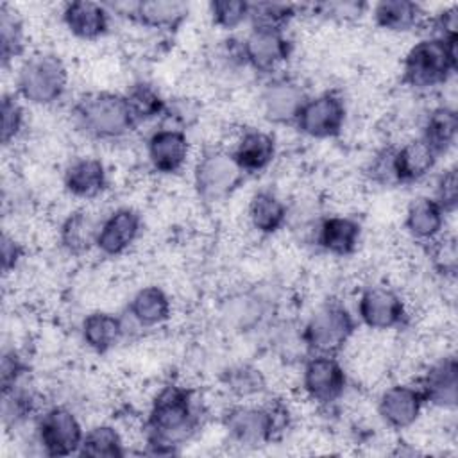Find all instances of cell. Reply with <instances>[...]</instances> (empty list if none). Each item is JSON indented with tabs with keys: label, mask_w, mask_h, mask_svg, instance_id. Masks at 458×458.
<instances>
[{
	"label": "cell",
	"mask_w": 458,
	"mask_h": 458,
	"mask_svg": "<svg viewBox=\"0 0 458 458\" xmlns=\"http://www.w3.org/2000/svg\"><path fill=\"white\" fill-rule=\"evenodd\" d=\"M354 329L356 320L351 311L338 301H327L310 315L301 329V338L311 354L336 356L351 340Z\"/></svg>",
	"instance_id": "cell-6"
},
{
	"label": "cell",
	"mask_w": 458,
	"mask_h": 458,
	"mask_svg": "<svg viewBox=\"0 0 458 458\" xmlns=\"http://www.w3.org/2000/svg\"><path fill=\"white\" fill-rule=\"evenodd\" d=\"M372 16L377 27L404 34L417 29L424 20V11L410 0H381L372 7Z\"/></svg>",
	"instance_id": "cell-26"
},
{
	"label": "cell",
	"mask_w": 458,
	"mask_h": 458,
	"mask_svg": "<svg viewBox=\"0 0 458 458\" xmlns=\"http://www.w3.org/2000/svg\"><path fill=\"white\" fill-rule=\"evenodd\" d=\"M129 313L138 326L156 327L170 318L172 304L163 288L150 284L140 288L132 295L129 302Z\"/></svg>",
	"instance_id": "cell-27"
},
{
	"label": "cell",
	"mask_w": 458,
	"mask_h": 458,
	"mask_svg": "<svg viewBox=\"0 0 458 458\" xmlns=\"http://www.w3.org/2000/svg\"><path fill=\"white\" fill-rule=\"evenodd\" d=\"M61 18L70 34L84 41L98 39L109 29L107 7L91 0H75L64 4Z\"/></svg>",
	"instance_id": "cell-18"
},
{
	"label": "cell",
	"mask_w": 458,
	"mask_h": 458,
	"mask_svg": "<svg viewBox=\"0 0 458 458\" xmlns=\"http://www.w3.org/2000/svg\"><path fill=\"white\" fill-rule=\"evenodd\" d=\"M222 386L227 390V394L238 397V399H249L254 395H259L267 388L265 376L259 369L238 363L222 372Z\"/></svg>",
	"instance_id": "cell-32"
},
{
	"label": "cell",
	"mask_w": 458,
	"mask_h": 458,
	"mask_svg": "<svg viewBox=\"0 0 458 458\" xmlns=\"http://www.w3.org/2000/svg\"><path fill=\"white\" fill-rule=\"evenodd\" d=\"M306 98L308 97L299 82L288 77H276L268 81L259 95L261 111L272 123H295Z\"/></svg>",
	"instance_id": "cell-14"
},
{
	"label": "cell",
	"mask_w": 458,
	"mask_h": 458,
	"mask_svg": "<svg viewBox=\"0 0 458 458\" xmlns=\"http://www.w3.org/2000/svg\"><path fill=\"white\" fill-rule=\"evenodd\" d=\"M79 454L91 458H122L125 454V445L114 426L98 424L84 431Z\"/></svg>",
	"instance_id": "cell-31"
},
{
	"label": "cell",
	"mask_w": 458,
	"mask_h": 458,
	"mask_svg": "<svg viewBox=\"0 0 458 458\" xmlns=\"http://www.w3.org/2000/svg\"><path fill=\"white\" fill-rule=\"evenodd\" d=\"M140 233V213L132 208H118L102 220L95 249L106 256H120L136 242Z\"/></svg>",
	"instance_id": "cell-16"
},
{
	"label": "cell",
	"mask_w": 458,
	"mask_h": 458,
	"mask_svg": "<svg viewBox=\"0 0 458 458\" xmlns=\"http://www.w3.org/2000/svg\"><path fill=\"white\" fill-rule=\"evenodd\" d=\"M313 14L327 18V20H354L363 14L367 9V4L361 2H318L310 5Z\"/></svg>",
	"instance_id": "cell-40"
},
{
	"label": "cell",
	"mask_w": 458,
	"mask_h": 458,
	"mask_svg": "<svg viewBox=\"0 0 458 458\" xmlns=\"http://www.w3.org/2000/svg\"><path fill=\"white\" fill-rule=\"evenodd\" d=\"M231 154L243 174L263 172L276 157V138L261 129L243 131Z\"/></svg>",
	"instance_id": "cell-21"
},
{
	"label": "cell",
	"mask_w": 458,
	"mask_h": 458,
	"mask_svg": "<svg viewBox=\"0 0 458 458\" xmlns=\"http://www.w3.org/2000/svg\"><path fill=\"white\" fill-rule=\"evenodd\" d=\"M131 18L138 23L159 29V30H174L177 29L188 16V5L177 0H147L136 2L131 5Z\"/></svg>",
	"instance_id": "cell-25"
},
{
	"label": "cell",
	"mask_w": 458,
	"mask_h": 458,
	"mask_svg": "<svg viewBox=\"0 0 458 458\" xmlns=\"http://www.w3.org/2000/svg\"><path fill=\"white\" fill-rule=\"evenodd\" d=\"M66 86L68 70L55 54L29 55L16 73V93L29 104L50 106L64 95Z\"/></svg>",
	"instance_id": "cell-5"
},
{
	"label": "cell",
	"mask_w": 458,
	"mask_h": 458,
	"mask_svg": "<svg viewBox=\"0 0 458 458\" xmlns=\"http://www.w3.org/2000/svg\"><path fill=\"white\" fill-rule=\"evenodd\" d=\"M347 386V376L333 354H311L302 367V390L320 406L336 403Z\"/></svg>",
	"instance_id": "cell-9"
},
{
	"label": "cell",
	"mask_w": 458,
	"mask_h": 458,
	"mask_svg": "<svg viewBox=\"0 0 458 458\" xmlns=\"http://www.w3.org/2000/svg\"><path fill=\"white\" fill-rule=\"evenodd\" d=\"M243 175L231 150L208 148L195 163L193 184L202 200L218 202L227 199L242 184Z\"/></svg>",
	"instance_id": "cell-7"
},
{
	"label": "cell",
	"mask_w": 458,
	"mask_h": 458,
	"mask_svg": "<svg viewBox=\"0 0 458 458\" xmlns=\"http://www.w3.org/2000/svg\"><path fill=\"white\" fill-rule=\"evenodd\" d=\"M288 410L279 403L268 406L233 404L222 417V426L234 444L258 447L276 440L288 426Z\"/></svg>",
	"instance_id": "cell-4"
},
{
	"label": "cell",
	"mask_w": 458,
	"mask_h": 458,
	"mask_svg": "<svg viewBox=\"0 0 458 458\" xmlns=\"http://www.w3.org/2000/svg\"><path fill=\"white\" fill-rule=\"evenodd\" d=\"M433 243V263L438 268V272L445 276H454L458 267V250H456V240L449 236H438Z\"/></svg>",
	"instance_id": "cell-41"
},
{
	"label": "cell",
	"mask_w": 458,
	"mask_h": 458,
	"mask_svg": "<svg viewBox=\"0 0 458 458\" xmlns=\"http://www.w3.org/2000/svg\"><path fill=\"white\" fill-rule=\"evenodd\" d=\"M435 27L438 38L444 39H458V7L451 5L449 9H444L435 18Z\"/></svg>",
	"instance_id": "cell-45"
},
{
	"label": "cell",
	"mask_w": 458,
	"mask_h": 458,
	"mask_svg": "<svg viewBox=\"0 0 458 458\" xmlns=\"http://www.w3.org/2000/svg\"><path fill=\"white\" fill-rule=\"evenodd\" d=\"M297 7L284 2H249V21L252 29L284 30Z\"/></svg>",
	"instance_id": "cell-35"
},
{
	"label": "cell",
	"mask_w": 458,
	"mask_h": 458,
	"mask_svg": "<svg viewBox=\"0 0 458 458\" xmlns=\"http://www.w3.org/2000/svg\"><path fill=\"white\" fill-rule=\"evenodd\" d=\"M25 372V365L21 361V358L14 352H4L2 356V367H0V383H2V390H7L11 386H14L16 383H20L21 376Z\"/></svg>",
	"instance_id": "cell-43"
},
{
	"label": "cell",
	"mask_w": 458,
	"mask_h": 458,
	"mask_svg": "<svg viewBox=\"0 0 458 458\" xmlns=\"http://www.w3.org/2000/svg\"><path fill=\"white\" fill-rule=\"evenodd\" d=\"M243 52L245 61L252 70L272 73L290 57L292 45L284 36V30L252 29L243 38Z\"/></svg>",
	"instance_id": "cell-13"
},
{
	"label": "cell",
	"mask_w": 458,
	"mask_h": 458,
	"mask_svg": "<svg viewBox=\"0 0 458 458\" xmlns=\"http://www.w3.org/2000/svg\"><path fill=\"white\" fill-rule=\"evenodd\" d=\"M456 134H458V114H456V111L449 106H438L428 114L420 138L440 157L442 154H445L454 145Z\"/></svg>",
	"instance_id": "cell-30"
},
{
	"label": "cell",
	"mask_w": 458,
	"mask_h": 458,
	"mask_svg": "<svg viewBox=\"0 0 458 458\" xmlns=\"http://www.w3.org/2000/svg\"><path fill=\"white\" fill-rule=\"evenodd\" d=\"M147 157L159 174H177L190 157V140L181 127L156 129L147 140Z\"/></svg>",
	"instance_id": "cell-12"
},
{
	"label": "cell",
	"mask_w": 458,
	"mask_h": 458,
	"mask_svg": "<svg viewBox=\"0 0 458 458\" xmlns=\"http://www.w3.org/2000/svg\"><path fill=\"white\" fill-rule=\"evenodd\" d=\"M361 238L358 220L344 215L326 216L315 229V242L320 249L333 256H349L356 250Z\"/></svg>",
	"instance_id": "cell-20"
},
{
	"label": "cell",
	"mask_w": 458,
	"mask_h": 458,
	"mask_svg": "<svg viewBox=\"0 0 458 458\" xmlns=\"http://www.w3.org/2000/svg\"><path fill=\"white\" fill-rule=\"evenodd\" d=\"M23 245L11 234L4 233L0 240V261H2V270L4 274H9L18 267V263L23 258Z\"/></svg>",
	"instance_id": "cell-44"
},
{
	"label": "cell",
	"mask_w": 458,
	"mask_h": 458,
	"mask_svg": "<svg viewBox=\"0 0 458 458\" xmlns=\"http://www.w3.org/2000/svg\"><path fill=\"white\" fill-rule=\"evenodd\" d=\"M25 52V30L18 14L5 4L0 7V61L7 68Z\"/></svg>",
	"instance_id": "cell-33"
},
{
	"label": "cell",
	"mask_w": 458,
	"mask_h": 458,
	"mask_svg": "<svg viewBox=\"0 0 458 458\" xmlns=\"http://www.w3.org/2000/svg\"><path fill=\"white\" fill-rule=\"evenodd\" d=\"M424 404V397L417 386L392 385L379 395L377 411L390 428L408 429L419 420Z\"/></svg>",
	"instance_id": "cell-15"
},
{
	"label": "cell",
	"mask_w": 458,
	"mask_h": 458,
	"mask_svg": "<svg viewBox=\"0 0 458 458\" xmlns=\"http://www.w3.org/2000/svg\"><path fill=\"white\" fill-rule=\"evenodd\" d=\"M200 422V410L193 390L170 383L154 397L145 422L147 442L156 454H172L188 440Z\"/></svg>",
	"instance_id": "cell-1"
},
{
	"label": "cell",
	"mask_w": 458,
	"mask_h": 458,
	"mask_svg": "<svg viewBox=\"0 0 458 458\" xmlns=\"http://www.w3.org/2000/svg\"><path fill=\"white\" fill-rule=\"evenodd\" d=\"M345 123V104L335 93H320L306 98L301 107L295 125L297 129L315 140L335 138L342 132Z\"/></svg>",
	"instance_id": "cell-10"
},
{
	"label": "cell",
	"mask_w": 458,
	"mask_h": 458,
	"mask_svg": "<svg viewBox=\"0 0 458 458\" xmlns=\"http://www.w3.org/2000/svg\"><path fill=\"white\" fill-rule=\"evenodd\" d=\"M356 311L361 324L376 331L394 329L406 318L403 297L386 284L367 286L358 297Z\"/></svg>",
	"instance_id": "cell-11"
},
{
	"label": "cell",
	"mask_w": 458,
	"mask_h": 458,
	"mask_svg": "<svg viewBox=\"0 0 458 458\" xmlns=\"http://www.w3.org/2000/svg\"><path fill=\"white\" fill-rule=\"evenodd\" d=\"M209 14L216 27L234 30L249 21V2L245 0H215L209 4Z\"/></svg>",
	"instance_id": "cell-37"
},
{
	"label": "cell",
	"mask_w": 458,
	"mask_h": 458,
	"mask_svg": "<svg viewBox=\"0 0 458 458\" xmlns=\"http://www.w3.org/2000/svg\"><path fill=\"white\" fill-rule=\"evenodd\" d=\"M426 404L437 408H454L458 399V363L456 358L444 356L433 361L417 386Z\"/></svg>",
	"instance_id": "cell-17"
},
{
	"label": "cell",
	"mask_w": 458,
	"mask_h": 458,
	"mask_svg": "<svg viewBox=\"0 0 458 458\" xmlns=\"http://www.w3.org/2000/svg\"><path fill=\"white\" fill-rule=\"evenodd\" d=\"M72 120L84 136L102 141L120 140L138 125L125 95L111 91H93L77 98Z\"/></svg>",
	"instance_id": "cell-2"
},
{
	"label": "cell",
	"mask_w": 458,
	"mask_h": 458,
	"mask_svg": "<svg viewBox=\"0 0 458 458\" xmlns=\"http://www.w3.org/2000/svg\"><path fill=\"white\" fill-rule=\"evenodd\" d=\"M433 199L444 209V213H453L458 206V175L456 168H447L437 181Z\"/></svg>",
	"instance_id": "cell-42"
},
{
	"label": "cell",
	"mask_w": 458,
	"mask_h": 458,
	"mask_svg": "<svg viewBox=\"0 0 458 458\" xmlns=\"http://www.w3.org/2000/svg\"><path fill=\"white\" fill-rule=\"evenodd\" d=\"M102 220L88 211L77 209L70 213L59 227V243L70 256H82L97 247V236Z\"/></svg>",
	"instance_id": "cell-22"
},
{
	"label": "cell",
	"mask_w": 458,
	"mask_h": 458,
	"mask_svg": "<svg viewBox=\"0 0 458 458\" xmlns=\"http://www.w3.org/2000/svg\"><path fill=\"white\" fill-rule=\"evenodd\" d=\"M367 174L370 177L372 182L379 184V186H397L399 179H397V170H395V147H383L379 148L369 166H367Z\"/></svg>",
	"instance_id": "cell-39"
},
{
	"label": "cell",
	"mask_w": 458,
	"mask_h": 458,
	"mask_svg": "<svg viewBox=\"0 0 458 458\" xmlns=\"http://www.w3.org/2000/svg\"><path fill=\"white\" fill-rule=\"evenodd\" d=\"M0 113H2L0 140L4 145H11L20 136L25 123V111L20 102V97L14 93H4Z\"/></svg>",
	"instance_id": "cell-38"
},
{
	"label": "cell",
	"mask_w": 458,
	"mask_h": 458,
	"mask_svg": "<svg viewBox=\"0 0 458 458\" xmlns=\"http://www.w3.org/2000/svg\"><path fill=\"white\" fill-rule=\"evenodd\" d=\"M63 184L72 197L95 199L107 186L106 165L93 156L75 157L63 174Z\"/></svg>",
	"instance_id": "cell-19"
},
{
	"label": "cell",
	"mask_w": 458,
	"mask_h": 458,
	"mask_svg": "<svg viewBox=\"0 0 458 458\" xmlns=\"http://www.w3.org/2000/svg\"><path fill=\"white\" fill-rule=\"evenodd\" d=\"M288 218V208L270 190H259L250 197L249 202V220L250 225L261 234L277 233Z\"/></svg>",
	"instance_id": "cell-29"
},
{
	"label": "cell",
	"mask_w": 458,
	"mask_h": 458,
	"mask_svg": "<svg viewBox=\"0 0 458 458\" xmlns=\"http://www.w3.org/2000/svg\"><path fill=\"white\" fill-rule=\"evenodd\" d=\"M125 100H127L131 113L138 123L154 120V118L165 114V111H166V102L161 97V93L147 82L132 84L129 88V91L125 93Z\"/></svg>",
	"instance_id": "cell-34"
},
{
	"label": "cell",
	"mask_w": 458,
	"mask_h": 458,
	"mask_svg": "<svg viewBox=\"0 0 458 458\" xmlns=\"http://www.w3.org/2000/svg\"><path fill=\"white\" fill-rule=\"evenodd\" d=\"M125 327L120 317L109 311L89 313L81 326V335L84 344L95 352L111 351L123 336Z\"/></svg>",
	"instance_id": "cell-28"
},
{
	"label": "cell",
	"mask_w": 458,
	"mask_h": 458,
	"mask_svg": "<svg viewBox=\"0 0 458 458\" xmlns=\"http://www.w3.org/2000/svg\"><path fill=\"white\" fill-rule=\"evenodd\" d=\"M445 213L433 197L413 199L404 215V227L411 238L431 243L442 234Z\"/></svg>",
	"instance_id": "cell-23"
},
{
	"label": "cell",
	"mask_w": 458,
	"mask_h": 458,
	"mask_svg": "<svg viewBox=\"0 0 458 458\" xmlns=\"http://www.w3.org/2000/svg\"><path fill=\"white\" fill-rule=\"evenodd\" d=\"M438 156L419 136L401 147H395V170L399 184H410L424 179L437 165Z\"/></svg>",
	"instance_id": "cell-24"
},
{
	"label": "cell",
	"mask_w": 458,
	"mask_h": 458,
	"mask_svg": "<svg viewBox=\"0 0 458 458\" xmlns=\"http://www.w3.org/2000/svg\"><path fill=\"white\" fill-rule=\"evenodd\" d=\"M36 437L45 454L70 456L79 454L84 429L70 408L52 406L39 415Z\"/></svg>",
	"instance_id": "cell-8"
},
{
	"label": "cell",
	"mask_w": 458,
	"mask_h": 458,
	"mask_svg": "<svg viewBox=\"0 0 458 458\" xmlns=\"http://www.w3.org/2000/svg\"><path fill=\"white\" fill-rule=\"evenodd\" d=\"M34 410V395L20 383L2 390V415L5 426H18L29 419Z\"/></svg>",
	"instance_id": "cell-36"
},
{
	"label": "cell",
	"mask_w": 458,
	"mask_h": 458,
	"mask_svg": "<svg viewBox=\"0 0 458 458\" xmlns=\"http://www.w3.org/2000/svg\"><path fill=\"white\" fill-rule=\"evenodd\" d=\"M458 39L429 36L417 41L403 63V79L413 89L442 86L458 68Z\"/></svg>",
	"instance_id": "cell-3"
}]
</instances>
